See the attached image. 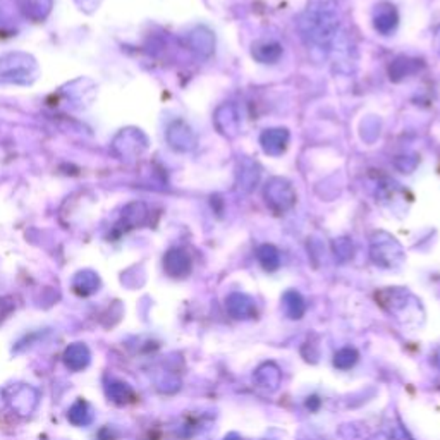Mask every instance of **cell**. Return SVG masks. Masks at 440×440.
Here are the masks:
<instances>
[{"label":"cell","instance_id":"obj_1","mask_svg":"<svg viewBox=\"0 0 440 440\" xmlns=\"http://www.w3.org/2000/svg\"><path fill=\"white\" fill-rule=\"evenodd\" d=\"M299 35L310 50L330 52V45L339 33V18L334 6L327 2H317L306 7L298 21Z\"/></svg>","mask_w":440,"mask_h":440},{"label":"cell","instance_id":"obj_2","mask_svg":"<svg viewBox=\"0 0 440 440\" xmlns=\"http://www.w3.org/2000/svg\"><path fill=\"white\" fill-rule=\"evenodd\" d=\"M40 76L38 62L25 52H11L0 57V85H33Z\"/></svg>","mask_w":440,"mask_h":440},{"label":"cell","instance_id":"obj_3","mask_svg":"<svg viewBox=\"0 0 440 440\" xmlns=\"http://www.w3.org/2000/svg\"><path fill=\"white\" fill-rule=\"evenodd\" d=\"M263 198L274 214L282 215L294 207L298 195H296L293 183L287 181L286 177H272L265 184Z\"/></svg>","mask_w":440,"mask_h":440},{"label":"cell","instance_id":"obj_4","mask_svg":"<svg viewBox=\"0 0 440 440\" xmlns=\"http://www.w3.org/2000/svg\"><path fill=\"white\" fill-rule=\"evenodd\" d=\"M370 256L375 265L382 268H396L403 263L404 252L403 246L390 234L377 233L371 239Z\"/></svg>","mask_w":440,"mask_h":440},{"label":"cell","instance_id":"obj_5","mask_svg":"<svg viewBox=\"0 0 440 440\" xmlns=\"http://www.w3.org/2000/svg\"><path fill=\"white\" fill-rule=\"evenodd\" d=\"M214 124L217 131L226 138L233 139L239 135L241 129V117H239V110L234 104H222L217 107L214 114Z\"/></svg>","mask_w":440,"mask_h":440},{"label":"cell","instance_id":"obj_6","mask_svg":"<svg viewBox=\"0 0 440 440\" xmlns=\"http://www.w3.org/2000/svg\"><path fill=\"white\" fill-rule=\"evenodd\" d=\"M289 142L291 135L286 128L265 129L260 135L261 150H263V153L270 155V157H280L282 153H286Z\"/></svg>","mask_w":440,"mask_h":440},{"label":"cell","instance_id":"obj_7","mask_svg":"<svg viewBox=\"0 0 440 440\" xmlns=\"http://www.w3.org/2000/svg\"><path fill=\"white\" fill-rule=\"evenodd\" d=\"M167 142L177 151H191L196 146V135L183 121H176L167 129Z\"/></svg>","mask_w":440,"mask_h":440},{"label":"cell","instance_id":"obj_8","mask_svg":"<svg viewBox=\"0 0 440 440\" xmlns=\"http://www.w3.org/2000/svg\"><path fill=\"white\" fill-rule=\"evenodd\" d=\"M399 25L397 9L389 2H380L373 11V28L382 36H390Z\"/></svg>","mask_w":440,"mask_h":440},{"label":"cell","instance_id":"obj_9","mask_svg":"<svg viewBox=\"0 0 440 440\" xmlns=\"http://www.w3.org/2000/svg\"><path fill=\"white\" fill-rule=\"evenodd\" d=\"M165 272L172 277H186L191 272V256L183 248H172L164 258Z\"/></svg>","mask_w":440,"mask_h":440},{"label":"cell","instance_id":"obj_10","mask_svg":"<svg viewBox=\"0 0 440 440\" xmlns=\"http://www.w3.org/2000/svg\"><path fill=\"white\" fill-rule=\"evenodd\" d=\"M261 169L256 162L245 158V160L239 164L238 174H236V184L242 193H252L256 188L258 181H260Z\"/></svg>","mask_w":440,"mask_h":440},{"label":"cell","instance_id":"obj_11","mask_svg":"<svg viewBox=\"0 0 440 440\" xmlns=\"http://www.w3.org/2000/svg\"><path fill=\"white\" fill-rule=\"evenodd\" d=\"M284 50L277 41L260 40L252 45V55L260 64H275L279 62Z\"/></svg>","mask_w":440,"mask_h":440},{"label":"cell","instance_id":"obj_12","mask_svg":"<svg viewBox=\"0 0 440 440\" xmlns=\"http://www.w3.org/2000/svg\"><path fill=\"white\" fill-rule=\"evenodd\" d=\"M189 47L202 57H210L214 54L215 48V36L210 29L203 28H195L191 33H189Z\"/></svg>","mask_w":440,"mask_h":440},{"label":"cell","instance_id":"obj_13","mask_svg":"<svg viewBox=\"0 0 440 440\" xmlns=\"http://www.w3.org/2000/svg\"><path fill=\"white\" fill-rule=\"evenodd\" d=\"M227 310L234 318H252L256 315L255 301L241 293H234L227 298Z\"/></svg>","mask_w":440,"mask_h":440},{"label":"cell","instance_id":"obj_14","mask_svg":"<svg viewBox=\"0 0 440 440\" xmlns=\"http://www.w3.org/2000/svg\"><path fill=\"white\" fill-rule=\"evenodd\" d=\"M420 69H422V60L411 59V57H397V59L390 64L389 76L392 81L399 83L403 81L404 78L416 74Z\"/></svg>","mask_w":440,"mask_h":440},{"label":"cell","instance_id":"obj_15","mask_svg":"<svg viewBox=\"0 0 440 440\" xmlns=\"http://www.w3.org/2000/svg\"><path fill=\"white\" fill-rule=\"evenodd\" d=\"M19 7H21L26 18L41 21L50 13L52 0H19Z\"/></svg>","mask_w":440,"mask_h":440},{"label":"cell","instance_id":"obj_16","mask_svg":"<svg viewBox=\"0 0 440 440\" xmlns=\"http://www.w3.org/2000/svg\"><path fill=\"white\" fill-rule=\"evenodd\" d=\"M256 258L260 261L261 267L267 272H274L280 265V253L275 246L272 245H261L256 249Z\"/></svg>","mask_w":440,"mask_h":440},{"label":"cell","instance_id":"obj_17","mask_svg":"<svg viewBox=\"0 0 440 440\" xmlns=\"http://www.w3.org/2000/svg\"><path fill=\"white\" fill-rule=\"evenodd\" d=\"M255 378L265 389H277V385L280 384V370L274 363H267V365L258 368Z\"/></svg>","mask_w":440,"mask_h":440},{"label":"cell","instance_id":"obj_18","mask_svg":"<svg viewBox=\"0 0 440 440\" xmlns=\"http://www.w3.org/2000/svg\"><path fill=\"white\" fill-rule=\"evenodd\" d=\"M90 352L83 344H74L66 351V365L73 370H81L88 365Z\"/></svg>","mask_w":440,"mask_h":440},{"label":"cell","instance_id":"obj_19","mask_svg":"<svg viewBox=\"0 0 440 440\" xmlns=\"http://www.w3.org/2000/svg\"><path fill=\"white\" fill-rule=\"evenodd\" d=\"M284 310L289 315V318H301L306 310L305 299L296 291H289V293L284 294Z\"/></svg>","mask_w":440,"mask_h":440},{"label":"cell","instance_id":"obj_20","mask_svg":"<svg viewBox=\"0 0 440 440\" xmlns=\"http://www.w3.org/2000/svg\"><path fill=\"white\" fill-rule=\"evenodd\" d=\"M74 287L81 294L93 293L98 287V277L92 274V272H81V274H78V277H76Z\"/></svg>","mask_w":440,"mask_h":440},{"label":"cell","instance_id":"obj_21","mask_svg":"<svg viewBox=\"0 0 440 440\" xmlns=\"http://www.w3.org/2000/svg\"><path fill=\"white\" fill-rule=\"evenodd\" d=\"M356 359H358V352L351 348H344L337 352L334 363H336V366L341 368V370H348V368L355 365Z\"/></svg>","mask_w":440,"mask_h":440},{"label":"cell","instance_id":"obj_22","mask_svg":"<svg viewBox=\"0 0 440 440\" xmlns=\"http://www.w3.org/2000/svg\"><path fill=\"white\" fill-rule=\"evenodd\" d=\"M334 249H336V256H339L341 260H348V258L352 256V245H351V241L346 238L336 239V242H334Z\"/></svg>","mask_w":440,"mask_h":440},{"label":"cell","instance_id":"obj_23","mask_svg":"<svg viewBox=\"0 0 440 440\" xmlns=\"http://www.w3.org/2000/svg\"><path fill=\"white\" fill-rule=\"evenodd\" d=\"M390 439L392 440H413L411 435L404 430L403 425L396 423L392 428H390Z\"/></svg>","mask_w":440,"mask_h":440},{"label":"cell","instance_id":"obj_24","mask_svg":"<svg viewBox=\"0 0 440 440\" xmlns=\"http://www.w3.org/2000/svg\"><path fill=\"white\" fill-rule=\"evenodd\" d=\"M226 440H239V439L236 437V435H229V437H227Z\"/></svg>","mask_w":440,"mask_h":440}]
</instances>
